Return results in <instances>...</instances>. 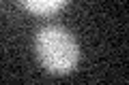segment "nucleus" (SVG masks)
I'll return each instance as SVG.
<instances>
[{
  "mask_svg": "<svg viewBox=\"0 0 129 85\" xmlns=\"http://www.w3.org/2000/svg\"><path fill=\"white\" fill-rule=\"evenodd\" d=\"M35 49L52 75H69L78 64V43L62 26H45L37 32Z\"/></svg>",
  "mask_w": 129,
  "mask_h": 85,
  "instance_id": "nucleus-1",
  "label": "nucleus"
},
{
  "mask_svg": "<svg viewBox=\"0 0 129 85\" xmlns=\"http://www.w3.org/2000/svg\"><path fill=\"white\" fill-rule=\"evenodd\" d=\"M19 2L37 15H50V13H56L67 0H19Z\"/></svg>",
  "mask_w": 129,
  "mask_h": 85,
  "instance_id": "nucleus-2",
  "label": "nucleus"
}]
</instances>
